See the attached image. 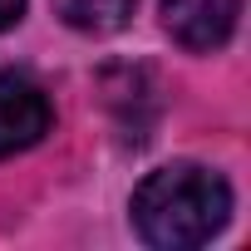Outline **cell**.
I'll list each match as a JSON object with an SVG mask.
<instances>
[{"mask_svg": "<svg viewBox=\"0 0 251 251\" xmlns=\"http://www.w3.org/2000/svg\"><path fill=\"white\" fill-rule=\"evenodd\" d=\"M231 217V187L202 163H168L133 192V226L148 246L187 251L212 241Z\"/></svg>", "mask_w": 251, "mask_h": 251, "instance_id": "obj_1", "label": "cell"}, {"mask_svg": "<svg viewBox=\"0 0 251 251\" xmlns=\"http://www.w3.org/2000/svg\"><path fill=\"white\" fill-rule=\"evenodd\" d=\"M54 123V108L45 89L15 69H0V158H15L35 148Z\"/></svg>", "mask_w": 251, "mask_h": 251, "instance_id": "obj_2", "label": "cell"}, {"mask_svg": "<svg viewBox=\"0 0 251 251\" xmlns=\"http://www.w3.org/2000/svg\"><path fill=\"white\" fill-rule=\"evenodd\" d=\"M236 15L241 0H163V30L192 54L222 50L236 35Z\"/></svg>", "mask_w": 251, "mask_h": 251, "instance_id": "obj_3", "label": "cell"}, {"mask_svg": "<svg viewBox=\"0 0 251 251\" xmlns=\"http://www.w3.org/2000/svg\"><path fill=\"white\" fill-rule=\"evenodd\" d=\"M138 0H54V15L79 35H113L133 20Z\"/></svg>", "mask_w": 251, "mask_h": 251, "instance_id": "obj_4", "label": "cell"}, {"mask_svg": "<svg viewBox=\"0 0 251 251\" xmlns=\"http://www.w3.org/2000/svg\"><path fill=\"white\" fill-rule=\"evenodd\" d=\"M20 15H25V0H0V30L20 25Z\"/></svg>", "mask_w": 251, "mask_h": 251, "instance_id": "obj_5", "label": "cell"}]
</instances>
